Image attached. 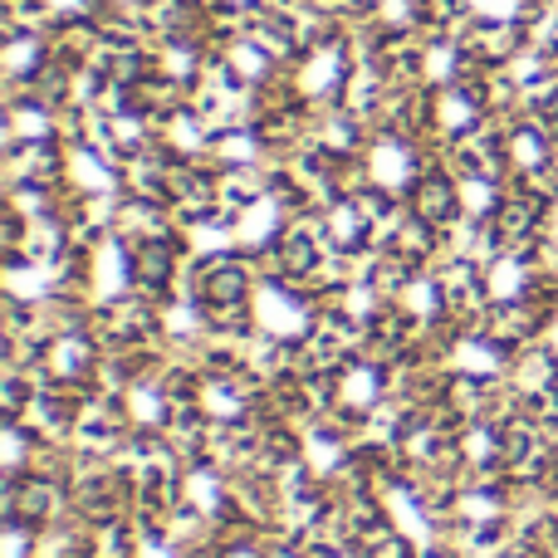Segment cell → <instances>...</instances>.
<instances>
[{
  "mask_svg": "<svg viewBox=\"0 0 558 558\" xmlns=\"http://www.w3.org/2000/svg\"><path fill=\"white\" fill-rule=\"evenodd\" d=\"M416 211L426 216V221H451L456 216V196L451 186L436 177V182H422V192H416Z\"/></svg>",
  "mask_w": 558,
  "mask_h": 558,
  "instance_id": "obj_1",
  "label": "cell"
}]
</instances>
